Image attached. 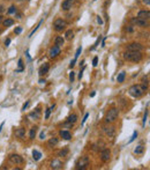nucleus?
I'll return each instance as SVG.
<instances>
[{
    "label": "nucleus",
    "mask_w": 150,
    "mask_h": 170,
    "mask_svg": "<svg viewBox=\"0 0 150 170\" xmlns=\"http://www.w3.org/2000/svg\"><path fill=\"white\" fill-rule=\"evenodd\" d=\"M50 167H51V169H61L62 168V162L60 160H53L52 162H51V164H50Z\"/></svg>",
    "instance_id": "nucleus-14"
},
{
    "label": "nucleus",
    "mask_w": 150,
    "mask_h": 170,
    "mask_svg": "<svg viewBox=\"0 0 150 170\" xmlns=\"http://www.w3.org/2000/svg\"><path fill=\"white\" fill-rule=\"evenodd\" d=\"M76 121H77V115H75V114L71 115V116L67 118V123L68 124H74V123H76Z\"/></svg>",
    "instance_id": "nucleus-21"
},
{
    "label": "nucleus",
    "mask_w": 150,
    "mask_h": 170,
    "mask_svg": "<svg viewBox=\"0 0 150 170\" xmlns=\"http://www.w3.org/2000/svg\"><path fill=\"white\" fill-rule=\"evenodd\" d=\"M73 5H74V0H65L61 4V8H62V11H68V10H71Z\"/></svg>",
    "instance_id": "nucleus-11"
},
{
    "label": "nucleus",
    "mask_w": 150,
    "mask_h": 170,
    "mask_svg": "<svg viewBox=\"0 0 150 170\" xmlns=\"http://www.w3.org/2000/svg\"><path fill=\"white\" fill-rule=\"evenodd\" d=\"M24 135H25V130H24V128H23V127L16 128V131H15V137L16 138H18V139H23Z\"/></svg>",
    "instance_id": "nucleus-17"
},
{
    "label": "nucleus",
    "mask_w": 150,
    "mask_h": 170,
    "mask_svg": "<svg viewBox=\"0 0 150 170\" xmlns=\"http://www.w3.org/2000/svg\"><path fill=\"white\" fill-rule=\"evenodd\" d=\"M14 33H15L16 35H20V34L22 33V27H16V28L14 29Z\"/></svg>",
    "instance_id": "nucleus-34"
},
{
    "label": "nucleus",
    "mask_w": 150,
    "mask_h": 170,
    "mask_svg": "<svg viewBox=\"0 0 150 170\" xmlns=\"http://www.w3.org/2000/svg\"><path fill=\"white\" fill-rule=\"evenodd\" d=\"M37 126H32L31 128H30V132H29V139L30 140H34L35 137H36V133H37Z\"/></svg>",
    "instance_id": "nucleus-20"
},
{
    "label": "nucleus",
    "mask_w": 150,
    "mask_h": 170,
    "mask_svg": "<svg viewBox=\"0 0 150 170\" xmlns=\"http://www.w3.org/2000/svg\"><path fill=\"white\" fill-rule=\"evenodd\" d=\"M74 79H75V73L72 71L71 74H69V80H71V82H74Z\"/></svg>",
    "instance_id": "nucleus-35"
},
{
    "label": "nucleus",
    "mask_w": 150,
    "mask_h": 170,
    "mask_svg": "<svg viewBox=\"0 0 150 170\" xmlns=\"http://www.w3.org/2000/svg\"><path fill=\"white\" fill-rule=\"evenodd\" d=\"M97 64H98V57H95V58L92 59V65L97 66Z\"/></svg>",
    "instance_id": "nucleus-39"
},
{
    "label": "nucleus",
    "mask_w": 150,
    "mask_h": 170,
    "mask_svg": "<svg viewBox=\"0 0 150 170\" xmlns=\"http://www.w3.org/2000/svg\"><path fill=\"white\" fill-rule=\"evenodd\" d=\"M143 50V45L140 43H131V44L127 45V51H142Z\"/></svg>",
    "instance_id": "nucleus-7"
},
{
    "label": "nucleus",
    "mask_w": 150,
    "mask_h": 170,
    "mask_svg": "<svg viewBox=\"0 0 150 170\" xmlns=\"http://www.w3.org/2000/svg\"><path fill=\"white\" fill-rule=\"evenodd\" d=\"M7 13H8V14H13V13H16V7H15V6H14V5H12L11 7L8 8Z\"/></svg>",
    "instance_id": "nucleus-30"
},
{
    "label": "nucleus",
    "mask_w": 150,
    "mask_h": 170,
    "mask_svg": "<svg viewBox=\"0 0 150 170\" xmlns=\"http://www.w3.org/2000/svg\"><path fill=\"white\" fill-rule=\"evenodd\" d=\"M134 152H135V154H142L143 152H144V147H143L142 145H140V146L136 147L135 150H134Z\"/></svg>",
    "instance_id": "nucleus-27"
},
{
    "label": "nucleus",
    "mask_w": 150,
    "mask_h": 170,
    "mask_svg": "<svg viewBox=\"0 0 150 170\" xmlns=\"http://www.w3.org/2000/svg\"><path fill=\"white\" fill-rule=\"evenodd\" d=\"M59 54H60V48L57 46V45H53V46L50 49V52H48L50 58H57Z\"/></svg>",
    "instance_id": "nucleus-9"
},
{
    "label": "nucleus",
    "mask_w": 150,
    "mask_h": 170,
    "mask_svg": "<svg viewBox=\"0 0 150 170\" xmlns=\"http://www.w3.org/2000/svg\"><path fill=\"white\" fill-rule=\"evenodd\" d=\"M88 116H89V114H85V116H84V118H83V120H82V125L85 123V120L88 119Z\"/></svg>",
    "instance_id": "nucleus-41"
},
{
    "label": "nucleus",
    "mask_w": 150,
    "mask_h": 170,
    "mask_svg": "<svg viewBox=\"0 0 150 170\" xmlns=\"http://www.w3.org/2000/svg\"><path fill=\"white\" fill-rule=\"evenodd\" d=\"M9 44H11V38H7V40L5 41V45H6V46H8Z\"/></svg>",
    "instance_id": "nucleus-40"
},
{
    "label": "nucleus",
    "mask_w": 150,
    "mask_h": 170,
    "mask_svg": "<svg viewBox=\"0 0 150 170\" xmlns=\"http://www.w3.org/2000/svg\"><path fill=\"white\" fill-rule=\"evenodd\" d=\"M149 17H150V12L149 11H140L138 12V14H137V19H141V20H149Z\"/></svg>",
    "instance_id": "nucleus-12"
},
{
    "label": "nucleus",
    "mask_w": 150,
    "mask_h": 170,
    "mask_svg": "<svg viewBox=\"0 0 150 170\" xmlns=\"http://www.w3.org/2000/svg\"><path fill=\"white\" fill-rule=\"evenodd\" d=\"M65 36H66L67 40H72V38L74 37V33L72 30H67L66 34H65Z\"/></svg>",
    "instance_id": "nucleus-29"
},
{
    "label": "nucleus",
    "mask_w": 150,
    "mask_h": 170,
    "mask_svg": "<svg viewBox=\"0 0 150 170\" xmlns=\"http://www.w3.org/2000/svg\"><path fill=\"white\" fill-rule=\"evenodd\" d=\"M50 114H51V109H46V112H45V119H48L50 118Z\"/></svg>",
    "instance_id": "nucleus-36"
},
{
    "label": "nucleus",
    "mask_w": 150,
    "mask_h": 170,
    "mask_svg": "<svg viewBox=\"0 0 150 170\" xmlns=\"http://www.w3.org/2000/svg\"><path fill=\"white\" fill-rule=\"evenodd\" d=\"M60 137L65 140L72 139V134H71V132H68V131H60Z\"/></svg>",
    "instance_id": "nucleus-19"
},
{
    "label": "nucleus",
    "mask_w": 150,
    "mask_h": 170,
    "mask_svg": "<svg viewBox=\"0 0 150 170\" xmlns=\"http://www.w3.org/2000/svg\"><path fill=\"white\" fill-rule=\"evenodd\" d=\"M14 24V20L13 19H5V20H2V26L4 27H11V26H13Z\"/></svg>",
    "instance_id": "nucleus-23"
},
{
    "label": "nucleus",
    "mask_w": 150,
    "mask_h": 170,
    "mask_svg": "<svg viewBox=\"0 0 150 170\" xmlns=\"http://www.w3.org/2000/svg\"><path fill=\"white\" fill-rule=\"evenodd\" d=\"M136 137H137V132H136V131H134V133H133V135H132V138H131V139H129V144H131V142H133L134 141V140H135L136 139Z\"/></svg>",
    "instance_id": "nucleus-33"
},
{
    "label": "nucleus",
    "mask_w": 150,
    "mask_h": 170,
    "mask_svg": "<svg viewBox=\"0 0 150 170\" xmlns=\"http://www.w3.org/2000/svg\"><path fill=\"white\" fill-rule=\"evenodd\" d=\"M68 148H64V149H61V150L58 153V155L60 156V157H65V156H67L68 155Z\"/></svg>",
    "instance_id": "nucleus-26"
},
{
    "label": "nucleus",
    "mask_w": 150,
    "mask_h": 170,
    "mask_svg": "<svg viewBox=\"0 0 150 170\" xmlns=\"http://www.w3.org/2000/svg\"><path fill=\"white\" fill-rule=\"evenodd\" d=\"M66 27H67V22L62 19H57L54 22H53V28H54V30L58 31V33L65 30Z\"/></svg>",
    "instance_id": "nucleus-4"
},
{
    "label": "nucleus",
    "mask_w": 150,
    "mask_h": 170,
    "mask_svg": "<svg viewBox=\"0 0 150 170\" xmlns=\"http://www.w3.org/2000/svg\"><path fill=\"white\" fill-rule=\"evenodd\" d=\"M1 12H4V6L0 5V13H1Z\"/></svg>",
    "instance_id": "nucleus-47"
},
{
    "label": "nucleus",
    "mask_w": 150,
    "mask_h": 170,
    "mask_svg": "<svg viewBox=\"0 0 150 170\" xmlns=\"http://www.w3.org/2000/svg\"><path fill=\"white\" fill-rule=\"evenodd\" d=\"M32 157H34L35 161H39L42 157V153L38 152L37 149H34V150H32Z\"/></svg>",
    "instance_id": "nucleus-22"
},
{
    "label": "nucleus",
    "mask_w": 150,
    "mask_h": 170,
    "mask_svg": "<svg viewBox=\"0 0 150 170\" xmlns=\"http://www.w3.org/2000/svg\"><path fill=\"white\" fill-rule=\"evenodd\" d=\"M29 104H30V102H29V101H27V102H25L24 104H23V107H22V111H24V110L27 109L28 107H29Z\"/></svg>",
    "instance_id": "nucleus-38"
},
{
    "label": "nucleus",
    "mask_w": 150,
    "mask_h": 170,
    "mask_svg": "<svg viewBox=\"0 0 150 170\" xmlns=\"http://www.w3.org/2000/svg\"><path fill=\"white\" fill-rule=\"evenodd\" d=\"M147 118H148V110H145V112H144V117H143V125H145Z\"/></svg>",
    "instance_id": "nucleus-37"
},
{
    "label": "nucleus",
    "mask_w": 150,
    "mask_h": 170,
    "mask_svg": "<svg viewBox=\"0 0 150 170\" xmlns=\"http://www.w3.org/2000/svg\"><path fill=\"white\" fill-rule=\"evenodd\" d=\"M110 156H111L110 149H104V150L101 153V160L103 161V162H107V161L110 160Z\"/></svg>",
    "instance_id": "nucleus-10"
},
{
    "label": "nucleus",
    "mask_w": 150,
    "mask_h": 170,
    "mask_svg": "<svg viewBox=\"0 0 150 170\" xmlns=\"http://www.w3.org/2000/svg\"><path fill=\"white\" fill-rule=\"evenodd\" d=\"M45 82V80H43V79H39V83H44Z\"/></svg>",
    "instance_id": "nucleus-48"
},
{
    "label": "nucleus",
    "mask_w": 150,
    "mask_h": 170,
    "mask_svg": "<svg viewBox=\"0 0 150 170\" xmlns=\"http://www.w3.org/2000/svg\"><path fill=\"white\" fill-rule=\"evenodd\" d=\"M48 70H50V65H48V63L43 64V65L41 66V68H39V75H41V77L45 75L46 73L48 72Z\"/></svg>",
    "instance_id": "nucleus-15"
},
{
    "label": "nucleus",
    "mask_w": 150,
    "mask_h": 170,
    "mask_svg": "<svg viewBox=\"0 0 150 170\" xmlns=\"http://www.w3.org/2000/svg\"><path fill=\"white\" fill-rule=\"evenodd\" d=\"M95 94H96V93H95V91H92V93L90 94V96H91V97H94V96H95Z\"/></svg>",
    "instance_id": "nucleus-49"
},
{
    "label": "nucleus",
    "mask_w": 150,
    "mask_h": 170,
    "mask_svg": "<svg viewBox=\"0 0 150 170\" xmlns=\"http://www.w3.org/2000/svg\"><path fill=\"white\" fill-rule=\"evenodd\" d=\"M58 144H59V138L53 137V138H51V139L47 141V147H50V148H53V147H55Z\"/></svg>",
    "instance_id": "nucleus-16"
},
{
    "label": "nucleus",
    "mask_w": 150,
    "mask_h": 170,
    "mask_svg": "<svg viewBox=\"0 0 150 170\" xmlns=\"http://www.w3.org/2000/svg\"><path fill=\"white\" fill-rule=\"evenodd\" d=\"M97 22H98L99 24H103V20L101 19V16H97Z\"/></svg>",
    "instance_id": "nucleus-42"
},
{
    "label": "nucleus",
    "mask_w": 150,
    "mask_h": 170,
    "mask_svg": "<svg viewBox=\"0 0 150 170\" xmlns=\"http://www.w3.org/2000/svg\"><path fill=\"white\" fill-rule=\"evenodd\" d=\"M103 131H104V133H105L108 138L114 137V134H115V127H114V126L105 125V126H103Z\"/></svg>",
    "instance_id": "nucleus-8"
},
{
    "label": "nucleus",
    "mask_w": 150,
    "mask_h": 170,
    "mask_svg": "<svg viewBox=\"0 0 150 170\" xmlns=\"http://www.w3.org/2000/svg\"><path fill=\"white\" fill-rule=\"evenodd\" d=\"M8 160L11 161L12 163L16 164V165H21V164H23V163H24L23 157L21 155H18V154H11V155L8 156Z\"/></svg>",
    "instance_id": "nucleus-6"
},
{
    "label": "nucleus",
    "mask_w": 150,
    "mask_h": 170,
    "mask_svg": "<svg viewBox=\"0 0 150 170\" xmlns=\"http://www.w3.org/2000/svg\"><path fill=\"white\" fill-rule=\"evenodd\" d=\"M15 14H16V16H17V19H21V16H22L20 13H15Z\"/></svg>",
    "instance_id": "nucleus-46"
},
{
    "label": "nucleus",
    "mask_w": 150,
    "mask_h": 170,
    "mask_svg": "<svg viewBox=\"0 0 150 170\" xmlns=\"http://www.w3.org/2000/svg\"><path fill=\"white\" fill-rule=\"evenodd\" d=\"M132 22H133V23H136V26L142 27V28H145V27H148V21H147V20L133 19V20H132Z\"/></svg>",
    "instance_id": "nucleus-13"
},
{
    "label": "nucleus",
    "mask_w": 150,
    "mask_h": 170,
    "mask_svg": "<svg viewBox=\"0 0 150 170\" xmlns=\"http://www.w3.org/2000/svg\"><path fill=\"white\" fill-rule=\"evenodd\" d=\"M39 116H41V109H39V108H37L36 111L32 112V114L30 115V117H34L35 119H38V118H39Z\"/></svg>",
    "instance_id": "nucleus-25"
},
{
    "label": "nucleus",
    "mask_w": 150,
    "mask_h": 170,
    "mask_svg": "<svg viewBox=\"0 0 150 170\" xmlns=\"http://www.w3.org/2000/svg\"><path fill=\"white\" fill-rule=\"evenodd\" d=\"M125 78H126V73L125 72L119 73V75H118V78H117V81L119 82V83H122V82L125 81Z\"/></svg>",
    "instance_id": "nucleus-24"
},
{
    "label": "nucleus",
    "mask_w": 150,
    "mask_h": 170,
    "mask_svg": "<svg viewBox=\"0 0 150 170\" xmlns=\"http://www.w3.org/2000/svg\"><path fill=\"white\" fill-rule=\"evenodd\" d=\"M118 117H119V110H118L117 108H112V109H110L107 111V114H106L105 121L107 124H112L117 120Z\"/></svg>",
    "instance_id": "nucleus-3"
},
{
    "label": "nucleus",
    "mask_w": 150,
    "mask_h": 170,
    "mask_svg": "<svg viewBox=\"0 0 150 170\" xmlns=\"http://www.w3.org/2000/svg\"><path fill=\"white\" fill-rule=\"evenodd\" d=\"M101 40H102V37H101V36H99V37L97 38V41H96V42H95L94 46H92V48H91V49H90V50H95V49H96V48L98 46V44H99V42H101Z\"/></svg>",
    "instance_id": "nucleus-31"
},
{
    "label": "nucleus",
    "mask_w": 150,
    "mask_h": 170,
    "mask_svg": "<svg viewBox=\"0 0 150 170\" xmlns=\"http://www.w3.org/2000/svg\"><path fill=\"white\" fill-rule=\"evenodd\" d=\"M124 58L132 63H140L142 60V53L141 51H127L124 53Z\"/></svg>",
    "instance_id": "nucleus-1"
},
{
    "label": "nucleus",
    "mask_w": 150,
    "mask_h": 170,
    "mask_svg": "<svg viewBox=\"0 0 150 170\" xmlns=\"http://www.w3.org/2000/svg\"><path fill=\"white\" fill-rule=\"evenodd\" d=\"M81 51H82V48H78L77 50H76V52H75V57H74V60H76V59L78 58V56H80V53H81Z\"/></svg>",
    "instance_id": "nucleus-32"
},
{
    "label": "nucleus",
    "mask_w": 150,
    "mask_h": 170,
    "mask_svg": "<svg viewBox=\"0 0 150 170\" xmlns=\"http://www.w3.org/2000/svg\"><path fill=\"white\" fill-rule=\"evenodd\" d=\"M148 86L143 84V86H140V84H134L129 88V94H131L133 97H141V96L144 94V91L147 90Z\"/></svg>",
    "instance_id": "nucleus-2"
},
{
    "label": "nucleus",
    "mask_w": 150,
    "mask_h": 170,
    "mask_svg": "<svg viewBox=\"0 0 150 170\" xmlns=\"http://www.w3.org/2000/svg\"><path fill=\"white\" fill-rule=\"evenodd\" d=\"M142 1H143V4H145L147 6L150 5V0H142Z\"/></svg>",
    "instance_id": "nucleus-43"
},
{
    "label": "nucleus",
    "mask_w": 150,
    "mask_h": 170,
    "mask_svg": "<svg viewBox=\"0 0 150 170\" xmlns=\"http://www.w3.org/2000/svg\"><path fill=\"white\" fill-rule=\"evenodd\" d=\"M44 138H45V133L42 132V133H41V138H39V139H44Z\"/></svg>",
    "instance_id": "nucleus-45"
},
{
    "label": "nucleus",
    "mask_w": 150,
    "mask_h": 170,
    "mask_svg": "<svg viewBox=\"0 0 150 170\" xmlns=\"http://www.w3.org/2000/svg\"><path fill=\"white\" fill-rule=\"evenodd\" d=\"M75 61H76V60L71 61V65H69V67H71V68H73V67H74V65H75Z\"/></svg>",
    "instance_id": "nucleus-44"
},
{
    "label": "nucleus",
    "mask_w": 150,
    "mask_h": 170,
    "mask_svg": "<svg viewBox=\"0 0 150 170\" xmlns=\"http://www.w3.org/2000/svg\"><path fill=\"white\" fill-rule=\"evenodd\" d=\"M89 157L88 156H81L80 158L77 160V162H76V169L77 170H83L87 168V165H89Z\"/></svg>",
    "instance_id": "nucleus-5"
},
{
    "label": "nucleus",
    "mask_w": 150,
    "mask_h": 170,
    "mask_svg": "<svg viewBox=\"0 0 150 170\" xmlns=\"http://www.w3.org/2000/svg\"><path fill=\"white\" fill-rule=\"evenodd\" d=\"M2 20H4V17H2V15H0V23L2 22Z\"/></svg>",
    "instance_id": "nucleus-50"
},
{
    "label": "nucleus",
    "mask_w": 150,
    "mask_h": 170,
    "mask_svg": "<svg viewBox=\"0 0 150 170\" xmlns=\"http://www.w3.org/2000/svg\"><path fill=\"white\" fill-rule=\"evenodd\" d=\"M24 70V66H23V60L22 59H18V70H16V72H22Z\"/></svg>",
    "instance_id": "nucleus-28"
},
{
    "label": "nucleus",
    "mask_w": 150,
    "mask_h": 170,
    "mask_svg": "<svg viewBox=\"0 0 150 170\" xmlns=\"http://www.w3.org/2000/svg\"><path fill=\"white\" fill-rule=\"evenodd\" d=\"M64 44H65V40L62 38V36H57V37H55V40H54V45L61 48Z\"/></svg>",
    "instance_id": "nucleus-18"
}]
</instances>
